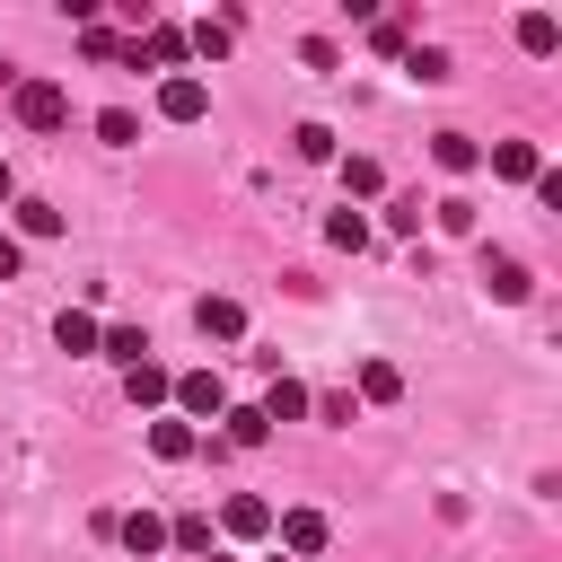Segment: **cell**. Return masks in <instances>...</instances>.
I'll use <instances>...</instances> for the list:
<instances>
[{
  "label": "cell",
  "instance_id": "27",
  "mask_svg": "<svg viewBox=\"0 0 562 562\" xmlns=\"http://www.w3.org/2000/svg\"><path fill=\"white\" fill-rule=\"evenodd\" d=\"M422 211H430L422 193H395V202H386V228H404V237H413V228H422Z\"/></svg>",
  "mask_w": 562,
  "mask_h": 562
},
{
  "label": "cell",
  "instance_id": "26",
  "mask_svg": "<svg viewBox=\"0 0 562 562\" xmlns=\"http://www.w3.org/2000/svg\"><path fill=\"white\" fill-rule=\"evenodd\" d=\"M290 149H299V158H334V132H325V123H299Z\"/></svg>",
  "mask_w": 562,
  "mask_h": 562
},
{
  "label": "cell",
  "instance_id": "6",
  "mask_svg": "<svg viewBox=\"0 0 562 562\" xmlns=\"http://www.w3.org/2000/svg\"><path fill=\"white\" fill-rule=\"evenodd\" d=\"M518 53H536V61L562 53V18H553V9H527V18H518Z\"/></svg>",
  "mask_w": 562,
  "mask_h": 562
},
{
  "label": "cell",
  "instance_id": "14",
  "mask_svg": "<svg viewBox=\"0 0 562 562\" xmlns=\"http://www.w3.org/2000/svg\"><path fill=\"white\" fill-rule=\"evenodd\" d=\"M53 342H61L70 360H79V351H97V316H88V307H61V316H53Z\"/></svg>",
  "mask_w": 562,
  "mask_h": 562
},
{
  "label": "cell",
  "instance_id": "33",
  "mask_svg": "<svg viewBox=\"0 0 562 562\" xmlns=\"http://www.w3.org/2000/svg\"><path fill=\"white\" fill-rule=\"evenodd\" d=\"M272 562H281V553H272Z\"/></svg>",
  "mask_w": 562,
  "mask_h": 562
},
{
  "label": "cell",
  "instance_id": "19",
  "mask_svg": "<svg viewBox=\"0 0 562 562\" xmlns=\"http://www.w3.org/2000/svg\"><path fill=\"white\" fill-rule=\"evenodd\" d=\"M404 70H413L422 88H439V79H448V53H439V44H404Z\"/></svg>",
  "mask_w": 562,
  "mask_h": 562
},
{
  "label": "cell",
  "instance_id": "31",
  "mask_svg": "<svg viewBox=\"0 0 562 562\" xmlns=\"http://www.w3.org/2000/svg\"><path fill=\"white\" fill-rule=\"evenodd\" d=\"M0 202H9V158H0Z\"/></svg>",
  "mask_w": 562,
  "mask_h": 562
},
{
  "label": "cell",
  "instance_id": "5",
  "mask_svg": "<svg viewBox=\"0 0 562 562\" xmlns=\"http://www.w3.org/2000/svg\"><path fill=\"white\" fill-rule=\"evenodd\" d=\"M114 536H123L140 562H149V553H167V518H158V509H132V518H114Z\"/></svg>",
  "mask_w": 562,
  "mask_h": 562
},
{
  "label": "cell",
  "instance_id": "13",
  "mask_svg": "<svg viewBox=\"0 0 562 562\" xmlns=\"http://www.w3.org/2000/svg\"><path fill=\"white\" fill-rule=\"evenodd\" d=\"M272 527H281L290 553H325V509H290V518H272Z\"/></svg>",
  "mask_w": 562,
  "mask_h": 562
},
{
  "label": "cell",
  "instance_id": "29",
  "mask_svg": "<svg viewBox=\"0 0 562 562\" xmlns=\"http://www.w3.org/2000/svg\"><path fill=\"white\" fill-rule=\"evenodd\" d=\"M342 184L351 193H378V158H342Z\"/></svg>",
  "mask_w": 562,
  "mask_h": 562
},
{
  "label": "cell",
  "instance_id": "23",
  "mask_svg": "<svg viewBox=\"0 0 562 562\" xmlns=\"http://www.w3.org/2000/svg\"><path fill=\"white\" fill-rule=\"evenodd\" d=\"M18 228H26V237H61V211H53V202H18Z\"/></svg>",
  "mask_w": 562,
  "mask_h": 562
},
{
  "label": "cell",
  "instance_id": "8",
  "mask_svg": "<svg viewBox=\"0 0 562 562\" xmlns=\"http://www.w3.org/2000/svg\"><path fill=\"white\" fill-rule=\"evenodd\" d=\"M193 325H202V334H220V342H237V334H246V307H237V299H220V290H211V299H202V307H193Z\"/></svg>",
  "mask_w": 562,
  "mask_h": 562
},
{
  "label": "cell",
  "instance_id": "2",
  "mask_svg": "<svg viewBox=\"0 0 562 562\" xmlns=\"http://www.w3.org/2000/svg\"><path fill=\"white\" fill-rule=\"evenodd\" d=\"M176 404H184L193 422H220V413H228V378H220V369H184V378H176Z\"/></svg>",
  "mask_w": 562,
  "mask_h": 562
},
{
  "label": "cell",
  "instance_id": "3",
  "mask_svg": "<svg viewBox=\"0 0 562 562\" xmlns=\"http://www.w3.org/2000/svg\"><path fill=\"white\" fill-rule=\"evenodd\" d=\"M158 114H167V123H202V114H211V88H202L193 70H176V79H158Z\"/></svg>",
  "mask_w": 562,
  "mask_h": 562
},
{
  "label": "cell",
  "instance_id": "17",
  "mask_svg": "<svg viewBox=\"0 0 562 562\" xmlns=\"http://www.w3.org/2000/svg\"><path fill=\"white\" fill-rule=\"evenodd\" d=\"M430 158H439L448 176H474V158H483V149H474L465 132H439V140H430Z\"/></svg>",
  "mask_w": 562,
  "mask_h": 562
},
{
  "label": "cell",
  "instance_id": "11",
  "mask_svg": "<svg viewBox=\"0 0 562 562\" xmlns=\"http://www.w3.org/2000/svg\"><path fill=\"white\" fill-rule=\"evenodd\" d=\"M193 448H202V439H193V422H149V457H158V465H184Z\"/></svg>",
  "mask_w": 562,
  "mask_h": 562
},
{
  "label": "cell",
  "instance_id": "1",
  "mask_svg": "<svg viewBox=\"0 0 562 562\" xmlns=\"http://www.w3.org/2000/svg\"><path fill=\"white\" fill-rule=\"evenodd\" d=\"M18 123L26 132H61L70 123V88L61 79H18Z\"/></svg>",
  "mask_w": 562,
  "mask_h": 562
},
{
  "label": "cell",
  "instance_id": "30",
  "mask_svg": "<svg viewBox=\"0 0 562 562\" xmlns=\"http://www.w3.org/2000/svg\"><path fill=\"white\" fill-rule=\"evenodd\" d=\"M0 281H18V237H0Z\"/></svg>",
  "mask_w": 562,
  "mask_h": 562
},
{
  "label": "cell",
  "instance_id": "24",
  "mask_svg": "<svg viewBox=\"0 0 562 562\" xmlns=\"http://www.w3.org/2000/svg\"><path fill=\"white\" fill-rule=\"evenodd\" d=\"M430 211H439L448 237H474V202H465V193H448V202H430Z\"/></svg>",
  "mask_w": 562,
  "mask_h": 562
},
{
  "label": "cell",
  "instance_id": "20",
  "mask_svg": "<svg viewBox=\"0 0 562 562\" xmlns=\"http://www.w3.org/2000/svg\"><path fill=\"white\" fill-rule=\"evenodd\" d=\"M97 140L132 149V140H140V114H132V105H105V114H97Z\"/></svg>",
  "mask_w": 562,
  "mask_h": 562
},
{
  "label": "cell",
  "instance_id": "22",
  "mask_svg": "<svg viewBox=\"0 0 562 562\" xmlns=\"http://www.w3.org/2000/svg\"><path fill=\"white\" fill-rule=\"evenodd\" d=\"M140 61H184V35H176V26H149V35H140Z\"/></svg>",
  "mask_w": 562,
  "mask_h": 562
},
{
  "label": "cell",
  "instance_id": "28",
  "mask_svg": "<svg viewBox=\"0 0 562 562\" xmlns=\"http://www.w3.org/2000/svg\"><path fill=\"white\" fill-rule=\"evenodd\" d=\"M167 544H184V553H202V544H211V518H176V527H167Z\"/></svg>",
  "mask_w": 562,
  "mask_h": 562
},
{
  "label": "cell",
  "instance_id": "15",
  "mask_svg": "<svg viewBox=\"0 0 562 562\" xmlns=\"http://www.w3.org/2000/svg\"><path fill=\"white\" fill-rule=\"evenodd\" d=\"M360 395H369V404H395V395H404V369H395V360H360Z\"/></svg>",
  "mask_w": 562,
  "mask_h": 562
},
{
  "label": "cell",
  "instance_id": "4",
  "mask_svg": "<svg viewBox=\"0 0 562 562\" xmlns=\"http://www.w3.org/2000/svg\"><path fill=\"white\" fill-rule=\"evenodd\" d=\"M483 290H492L501 307H518L536 281H527V263H518V255H483Z\"/></svg>",
  "mask_w": 562,
  "mask_h": 562
},
{
  "label": "cell",
  "instance_id": "10",
  "mask_svg": "<svg viewBox=\"0 0 562 562\" xmlns=\"http://www.w3.org/2000/svg\"><path fill=\"white\" fill-rule=\"evenodd\" d=\"M307 404H316V395H307V386H299V378H272V386H263V404H255V413H263V422H299V413H307Z\"/></svg>",
  "mask_w": 562,
  "mask_h": 562
},
{
  "label": "cell",
  "instance_id": "9",
  "mask_svg": "<svg viewBox=\"0 0 562 562\" xmlns=\"http://www.w3.org/2000/svg\"><path fill=\"white\" fill-rule=\"evenodd\" d=\"M123 395H132V404H167V395H176V378H167L158 360H132V369H123Z\"/></svg>",
  "mask_w": 562,
  "mask_h": 562
},
{
  "label": "cell",
  "instance_id": "32",
  "mask_svg": "<svg viewBox=\"0 0 562 562\" xmlns=\"http://www.w3.org/2000/svg\"><path fill=\"white\" fill-rule=\"evenodd\" d=\"M211 562H228V553H211Z\"/></svg>",
  "mask_w": 562,
  "mask_h": 562
},
{
  "label": "cell",
  "instance_id": "21",
  "mask_svg": "<svg viewBox=\"0 0 562 562\" xmlns=\"http://www.w3.org/2000/svg\"><path fill=\"white\" fill-rule=\"evenodd\" d=\"M184 53H202V61H220V53H228V18H202V26L184 35Z\"/></svg>",
  "mask_w": 562,
  "mask_h": 562
},
{
  "label": "cell",
  "instance_id": "18",
  "mask_svg": "<svg viewBox=\"0 0 562 562\" xmlns=\"http://www.w3.org/2000/svg\"><path fill=\"white\" fill-rule=\"evenodd\" d=\"M97 351H105V360H123V369H132V360H149L140 325H105V334H97Z\"/></svg>",
  "mask_w": 562,
  "mask_h": 562
},
{
  "label": "cell",
  "instance_id": "16",
  "mask_svg": "<svg viewBox=\"0 0 562 562\" xmlns=\"http://www.w3.org/2000/svg\"><path fill=\"white\" fill-rule=\"evenodd\" d=\"M220 422H228V448H263V439H272V422H263L255 404H228Z\"/></svg>",
  "mask_w": 562,
  "mask_h": 562
},
{
  "label": "cell",
  "instance_id": "25",
  "mask_svg": "<svg viewBox=\"0 0 562 562\" xmlns=\"http://www.w3.org/2000/svg\"><path fill=\"white\" fill-rule=\"evenodd\" d=\"M325 237H334V246H351V255H360V246H369V220H360V211H334V220H325Z\"/></svg>",
  "mask_w": 562,
  "mask_h": 562
},
{
  "label": "cell",
  "instance_id": "12",
  "mask_svg": "<svg viewBox=\"0 0 562 562\" xmlns=\"http://www.w3.org/2000/svg\"><path fill=\"white\" fill-rule=\"evenodd\" d=\"M220 527H228V536H263V527H272V501H255V492H228Z\"/></svg>",
  "mask_w": 562,
  "mask_h": 562
},
{
  "label": "cell",
  "instance_id": "7",
  "mask_svg": "<svg viewBox=\"0 0 562 562\" xmlns=\"http://www.w3.org/2000/svg\"><path fill=\"white\" fill-rule=\"evenodd\" d=\"M492 176H509V184H536V176H544V158H536L527 140H492Z\"/></svg>",
  "mask_w": 562,
  "mask_h": 562
}]
</instances>
